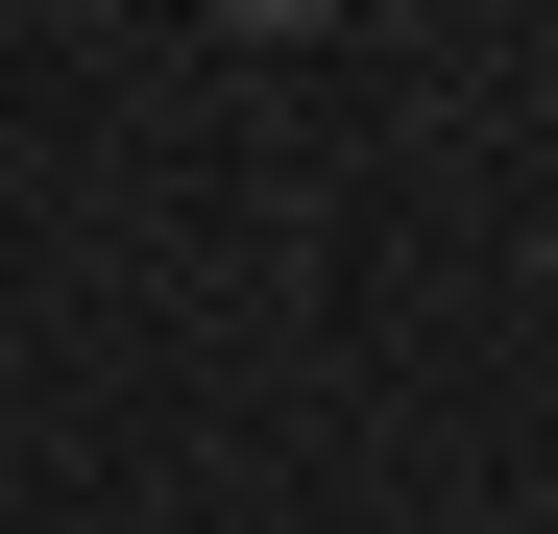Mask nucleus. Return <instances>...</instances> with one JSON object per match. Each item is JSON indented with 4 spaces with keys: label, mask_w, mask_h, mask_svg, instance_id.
I'll use <instances>...</instances> for the list:
<instances>
[{
    "label": "nucleus",
    "mask_w": 558,
    "mask_h": 534,
    "mask_svg": "<svg viewBox=\"0 0 558 534\" xmlns=\"http://www.w3.org/2000/svg\"><path fill=\"white\" fill-rule=\"evenodd\" d=\"M243 25H316V0H243Z\"/></svg>",
    "instance_id": "obj_1"
}]
</instances>
